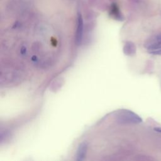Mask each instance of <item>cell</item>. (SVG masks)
Listing matches in <instances>:
<instances>
[{"instance_id":"cell-1","label":"cell","mask_w":161,"mask_h":161,"mask_svg":"<svg viewBox=\"0 0 161 161\" xmlns=\"http://www.w3.org/2000/svg\"><path fill=\"white\" fill-rule=\"evenodd\" d=\"M117 120L121 123H130V124H138L142 121V118L138 115L132 111L122 110L117 115Z\"/></svg>"},{"instance_id":"cell-2","label":"cell","mask_w":161,"mask_h":161,"mask_svg":"<svg viewBox=\"0 0 161 161\" xmlns=\"http://www.w3.org/2000/svg\"><path fill=\"white\" fill-rule=\"evenodd\" d=\"M144 46L148 52H152L161 48V33L157 34L150 38L145 42Z\"/></svg>"},{"instance_id":"cell-3","label":"cell","mask_w":161,"mask_h":161,"mask_svg":"<svg viewBox=\"0 0 161 161\" xmlns=\"http://www.w3.org/2000/svg\"><path fill=\"white\" fill-rule=\"evenodd\" d=\"M84 32V23L83 19L81 14L78 13L77 15V29H76V43L79 44L82 41V37H83Z\"/></svg>"},{"instance_id":"cell-4","label":"cell","mask_w":161,"mask_h":161,"mask_svg":"<svg viewBox=\"0 0 161 161\" xmlns=\"http://www.w3.org/2000/svg\"><path fill=\"white\" fill-rule=\"evenodd\" d=\"M123 52L126 55L132 56L136 53L135 45L132 42H126L123 47Z\"/></svg>"},{"instance_id":"cell-5","label":"cell","mask_w":161,"mask_h":161,"mask_svg":"<svg viewBox=\"0 0 161 161\" xmlns=\"http://www.w3.org/2000/svg\"><path fill=\"white\" fill-rule=\"evenodd\" d=\"M87 145L86 143H82L79 147L77 153V160H84L86 154Z\"/></svg>"},{"instance_id":"cell-6","label":"cell","mask_w":161,"mask_h":161,"mask_svg":"<svg viewBox=\"0 0 161 161\" xmlns=\"http://www.w3.org/2000/svg\"><path fill=\"white\" fill-rule=\"evenodd\" d=\"M110 14L113 18L117 20L121 19V15L116 4L113 3L110 7Z\"/></svg>"},{"instance_id":"cell-7","label":"cell","mask_w":161,"mask_h":161,"mask_svg":"<svg viewBox=\"0 0 161 161\" xmlns=\"http://www.w3.org/2000/svg\"><path fill=\"white\" fill-rule=\"evenodd\" d=\"M151 54H154V55H161V48H159V49H158V50H156V51H154L153 52H152Z\"/></svg>"}]
</instances>
